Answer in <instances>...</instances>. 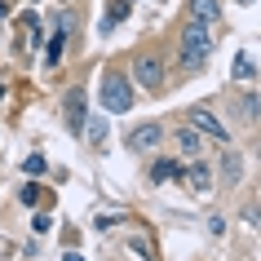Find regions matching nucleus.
<instances>
[{"label":"nucleus","instance_id":"nucleus-1","mask_svg":"<svg viewBox=\"0 0 261 261\" xmlns=\"http://www.w3.org/2000/svg\"><path fill=\"white\" fill-rule=\"evenodd\" d=\"M213 54V36H208L204 22H186L181 31V71H199Z\"/></svg>","mask_w":261,"mask_h":261},{"label":"nucleus","instance_id":"nucleus-2","mask_svg":"<svg viewBox=\"0 0 261 261\" xmlns=\"http://www.w3.org/2000/svg\"><path fill=\"white\" fill-rule=\"evenodd\" d=\"M102 107L107 111H133V80L128 75H120V71H107L102 75Z\"/></svg>","mask_w":261,"mask_h":261},{"label":"nucleus","instance_id":"nucleus-3","mask_svg":"<svg viewBox=\"0 0 261 261\" xmlns=\"http://www.w3.org/2000/svg\"><path fill=\"white\" fill-rule=\"evenodd\" d=\"M133 80H138L142 89H160V84H164V62L155 54H142L138 62H133Z\"/></svg>","mask_w":261,"mask_h":261},{"label":"nucleus","instance_id":"nucleus-4","mask_svg":"<svg viewBox=\"0 0 261 261\" xmlns=\"http://www.w3.org/2000/svg\"><path fill=\"white\" fill-rule=\"evenodd\" d=\"M84 84H75V89H67V97H62V120H67L71 133H80L84 128Z\"/></svg>","mask_w":261,"mask_h":261},{"label":"nucleus","instance_id":"nucleus-5","mask_svg":"<svg viewBox=\"0 0 261 261\" xmlns=\"http://www.w3.org/2000/svg\"><path fill=\"white\" fill-rule=\"evenodd\" d=\"M164 142V128L160 124H138V128H128V151H155Z\"/></svg>","mask_w":261,"mask_h":261},{"label":"nucleus","instance_id":"nucleus-6","mask_svg":"<svg viewBox=\"0 0 261 261\" xmlns=\"http://www.w3.org/2000/svg\"><path fill=\"white\" fill-rule=\"evenodd\" d=\"M191 124L199 128V133H208V138H217V142L230 138V128H226V124H221L213 111H204V107H195V111H191Z\"/></svg>","mask_w":261,"mask_h":261},{"label":"nucleus","instance_id":"nucleus-7","mask_svg":"<svg viewBox=\"0 0 261 261\" xmlns=\"http://www.w3.org/2000/svg\"><path fill=\"white\" fill-rule=\"evenodd\" d=\"M217 0H191V22H204V27H213L217 22Z\"/></svg>","mask_w":261,"mask_h":261},{"label":"nucleus","instance_id":"nucleus-8","mask_svg":"<svg viewBox=\"0 0 261 261\" xmlns=\"http://www.w3.org/2000/svg\"><path fill=\"white\" fill-rule=\"evenodd\" d=\"M177 146H181V151H186V155L195 160V155L204 151V133H199L195 124H191V128H177Z\"/></svg>","mask_w":261,"mask_h":261},{"label":"nucleus","instance_id":"nucleus-9","mask_svg":"<svg viewBox=\"0 0 261 261\" xmlns=\"http://www.w3.org/2000/svg\"><path fill=\"white\" fill-rule=\"evenodd\" d=\"M181 177H186V186H191V191H213V173H208V164H191Z\"/></svg>","mask_w":261,"mask_h":261},{"label":"nucleus","instance_id":"nucleus-10","mask_svg":"<svg viewBox=\"0 0 261 261\" xmlns=\"http://www.w3.org/2000/svg\"><path fill=\"white\" fill-rule=\"evenodd\" d=\"M80 133H84V138H89V142H102V138H107V120H102V115H93V120L84 124Z\"/></svg>","mask_w":261,"mask_h":261},{"label":"nucleus","instance_id":"nucleus-11","mask_svg":"<svg viewBox=\"0 0 261 261\" xmlns=\"http://www.w3.org/2000/svg\"><path fill=\"white\" fill-rule=\"evenodd\" d=\"M221 173H226V181H239L244 164H239V155H234V151H226V160H221Z\"/></svg>","mask_w":261,"mask_h":261},{"label":"nucleus","instance_id":"nucleus-12","mask_svg":"<svg viewBox=\"0 0 261 261\" xmlns=\"http://www.w3.org/2000/svg\"><path fill=\"white\" fill-rule=\"evenodd\" d=\"M177 173H181V168H177V164H164V160L151 168V177H155V181H168V177H177Z\"/></svg>","mask_w":261,"mask_h":261},{"label":"nucleus","instance_id":"nucleus-13","mask_svg":"<svg viewBox=\"0 0 261 261\" xmlns=\"http://www.w3.org/2000/svg\"><path fill=\"white\" fill-rule=\"evenodd\" d=\"M120 18H128V0H111V18H107V27H115Z\"/></svg>","mask_w":261,"mask_h":261},{"label":"nucleus","instance_id":"nucleus-14","mask_svg":"<svg viewBox=\"0 0 261 261\" xmlns=\"http://www.w3.org/2000/svg\"><path fill=\"white\" fill-rule=\"evenodd\" d=\"M133 248H138V252H142L146 261H160V257H155V244L146 239V234H138V239H133Z\"/></svg>","mask_w":261,"mask_h":261},{"label":"nucleus","instance_id":"nucleus-15","mask_svg":"<svg viewBox=\"0 0 261 261\" xmlns=\"http://www.w3.org/2000/svg\"><path fill=\"white\" fill-rule=\"evenodd\" d=\"M62 44H67V31H58V36H54V44H49V62L62 58Z\"/></svg>","mask_w":261,"mask_h":261},{"label":"nucleus","instance_id":"nucleus-16","mask_svg":"<svg viewBox=\"0 0 261 261\" xmlns=\"http://www.w3.org/2000/svg\"><path fill=\"white\" fill-rule=\"evenodd\" d=\"M234 75H252V58H244V54L234 58Z\"/></svg>","mask_w":261,"mask_h":261},{"label":"nucleus","instance_id":"nucleus-17","mask_svg":"<svg viewBox=\"0 0 261 261\" xmlns=\"http://www.w3.org/2000/svg\"><path fill=\"white\" fill-rule=\"evenodd\" d=\"M22 204H40V186H22Z\"/></svg>","mask_w":261,"mask_h":261},{"label":"nucleus","instance_id":"nucleus-18","mask_svg":"<svg viewBox=\"0 0 261 261\" xmlns=\"http://www.w3.org/2000/svg\"><path fill=\"white\" fill-rule=\"evenodd\" d=\"M67 261H84V257H80V252H67Z\"/></svg>","mask_w":261,"mask_h":261},{"label":"nucleus","instance_id":"nucleus-19","mask_svg":"<svg viewBox=\"0 0 261 261\" xmlns=\"http://www.w3.org/2000/svg\"><path fill=\"white\" fill-rule=\"evenodd\" d=\"M5 14H9V5H5V0H0V18H5Z\"/></svg>","mask_w":261,"mask_h":261}]
</instances>
